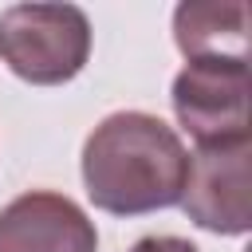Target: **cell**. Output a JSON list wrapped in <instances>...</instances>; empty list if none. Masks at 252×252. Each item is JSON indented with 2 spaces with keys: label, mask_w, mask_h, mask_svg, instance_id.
<instances>
[{
  "label": "cell",
  "mask_w": 252,
  "mask_h": 252,
  "mask_svg": "<svg viewBox=\"0 0 252 252\" xmlns=\"http://www.w3.org/2000/svg\"><path fill=\"white\" fill-rule=\"evenodd\" d=\"M173 114L197 146H224L248 138V63L244 59H189L173 79Z\"/></svg>",
  "instance_id": "obj_3"
},
{
  "label": "cell",
  "mask_w": 252,
  "mask_h": 252,
  "mask_svg": "<svg viewBox=\"0 0 252 252\" xmlns=\"http://www.w3.org/2000/svg\"><path fill=\"white\" fill-rule=\"evenodd\" d=\"M173 39L185 59H244L248 63V4L197 0L173 12Z\"/></svg>",
  "instance_id": "obj_6"
},
{
  "label": "cell",
  "mask_w": 252,
  "mask_h": 252,
  "mask_svg": "<svg viewBox=\"0 0 252 252\" xmlns=\"http://www.w3.org/2000/svg\"><path fill=\"white\" fill-rule=\"evenodd\" d=\"M189 150L177 130L146 110L106 114L83 146V185L94 209L142 217L181 205Z\"/></svg>",
  "instance_id": "obj_1"
},
{
  "label": "cell",
  "mask_w": 252,
  "mask_h": 252,
  "mask_svg": "<svg viewBox=\"0 0 252 252\" xmlns=\"http://www.w3.org/2000/svg\"><path fill=\"white\" fill-rule=\"evenodd\" d=\"M91 55V20L75 4H12L0 12V59L35 87L71 83Z\"/></svg>",
  "instance_id": "obj_2"
},
{
  "label": "cell",
  "mask_w": 252,
  "mask_h": 252,
  "mask_svg": "<svg viewBox=\"0 0 252 252\" xmlns=\"http://www.w3.org/2000/svg\"><path fill=\"white\" fill-rule=\"evenodd\" d=\"M181 209L193 224L217 236H244L252 228V138L224 146H197Z\"/></svg>",
  "instance_id": "obj_4"
},
{
  "label": "cell",
  "mask_w": 252,
  "mask_h": 252,
  "mask_svg": "<svg viewBox=\"0 0 252 252\" xmlns=\"http://www.w3.org/2000/svg\"><path fill=\"white\" fill-rule=\"evenodd\" d=\"M130 252H201V248L185 236H142Z\"/></svg>",
  "instance_id": "obj_7"
},
{
  "label": "cell",
  "mask_w": 252,
  "mask_h": 252,
  "mask_svg": "<svg viewBox=\"0 0 252 252\" xmlns=\"http://www.w3.org/2000/svg\"><path fill=\"white\" fill-rule=\"evenodd\" d=\"M0 252H98V232L83 205L35 189L0 209Z\"/></svg>",
  "instance_id": "obj_5"
}]
</instances>
